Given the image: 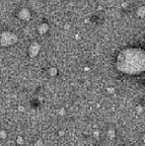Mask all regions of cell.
I'll use <instances>...</instances> for the list:
<instances>
[{"label": "cell", "instance_id": "obj_11", "mask_svg": "<svg viewBox=\"0 0 145 146\" xmlns=\"http://www.w3.org/2000/svg\"><path fill=\"white\" fill-rule=\"evenodd\" d=\"M58 114H59L60 116H64L66 114V109L65 108H61L59 111H58Z\"/></svg>", "mask_w": 145, "mask_h": 146}, {"label": "cell", "instance_id": "obj_10", "mask_svg": "<svg viewBox=\"0 0 145 146\" xmlns=\"http://www.w3.org/2000/svg\"><path fill=\"white\" fill-rule=\"evenodd\" d=\"M6 137H7V133H6V131L5 130L0 131V138H1V139H6Z\"/></svg>", "mask_w": 145, "mask_h": 146}, {"label": "cell", "instance_id": "obj_13", "mask_svg": "<svg viewBox=\"0 0 145 146\" xmlns=\"http://www.w3.org/2000/svg\"><path fill=\"white\" fill-rule=\"evenodd\" d=\"M136 111H137V113H142V111H143V108H142V106H136Z\"/></svg>", "mask_w": 145, "mask_h": 146}, {"label": "cell", "instance_id": "obj_16", "mask_svg": "<svg viewBox=\"0 0 145 146\" xmlns=\"http://www.w3.org/2000/svg\"><path fill=\"white\" fill-rule=\"evenodd\" d=\"M108 91H109V92L110 93H112V92H114V90H115V89H114V88L113 87H110V88H108V89H107Z\"/></svg>", "mask_w": 145, "mask_h": 146}, {"label": "cell", "instance_id": "obj_6", "mask_svg": "<svg viewBox=\"0 0 145 146\" xmlns=\"http://www.w3.org/2000/svg\"><path fill=\"white\" fill-rule=\"evenodd\" d=\"M136 13H137L138 16L141 17V18L145 17V6H139L136 10Z\"/></svg>", "mask_w": 145, "mask_h": 146}, {"label": "cell", "instance_id": "obj_18", "mask_svg": "<svg viewBox=\"0 0 145 146\" xmlns=\"http://www.w3.org/2000/svg\"><path fill=\"white\" fill-rule=\"evenodd\" d=\"M143 142L145 143V134H144V136H143Z\"/></svg>", "mask_w": 145, "mask_h": 146}, {"label": "cell", "instance_id": "obj_9", "mask_svg": "<svg viewBox=\"0 0 145 146\" xmlns=\"http://www.w3.org/2000/svg\"><path fill=\"white\" fill-rule=\"evenodd\" d=\"M16 143L18 145H22L23 143H24V140H23V138L21 136H17L16 137Z\"/></svg>", "mask_w": 145, "mask_h": 146}, {"label": "cell", "instance_id": "obj_3", "mask_svg": "<svg viewBox=\"0 0 145 146\" xmlns=\"http://www.w3.org/2000/svg\"><path fill=\"white\" fill-rule=\"evenodd\" d=\"M40 51H41V45L38 42H33L30 45L29 49H27V53H29L30 58H36L39 55Z\"/></svg>", "mask_w": 145, "mask_h": 146}, {"label": "cell", "instance_id": "obj_14", "mask_svg": "<svg viewBox=\"0 0 145 146\" xmlns=\"http://www.w3.org/2000/svg\"><path fill=\"white\" fill-rule=\"evenodd\" d=\"M93 137H94V138H98V137H100V132H98V131H94V132H93Z\"/></svg>", "mask_w": 145, "mask_h": 146}, {"label": "cell", "instance_id": "obj_2", "mask_svg": "<svg viewBox=\"0 0 145 146\" xmlns=\"http://www.w3.org/2000/svg\"><path fill=\"white\" fill-rule=\"evenodd\" d=\"M17 41L18 36L13 32L5 30V32H2L0 35V46L1 47H11V46L16 44Z\"/></svg>", "mask_w": 145, "mask_h": 146}, {"label": "cell", "instance_id": "obj_8", "mask_svg": "<svg viewBox=\"0 0 145 146\" xmlns=\"http://www.w3.org/2000/svg\"><path fill=\"white\" fill-rule=\"evenodd\" d=\"M108 137H109V139H111V140L115 139V137H116L115 130H114V129H110L109 131H108Z\"/></svg>", "mask_w": 145, "mask_h": 146}, {"label": "cell", "instance_id": "obj_17", "mask_svg": "<svg viewBox=\"0 0 145 146\" xmlns=\"http://www.w3.org/2000/svg\"><path fill=\"white\" fill-rule=\"evenodd\" d=\"M59 135H60V136H63V135H64V131H62V130L59 131Z\"/></svg>", "mask_w": 145, "mask_h": 146}, {"label": "cell", "instance_id": "obj_5", "mask_svg": "<svg viewBox=\"0 0 145 146\" xmlns=\"http://www.w3.org/2000/svg\"><path fill=\"white\" fill-rule=\"evenodd\" d=\"M49 29H50V26H49V24L46 23V22L41 23L38 27V32H39L40 35H45V33H47L49 32Z\"/></svg>", "mask_w": 145, "mask_h": 146}, {"label": "cell", "instance_id": "obj_4", "mask_svg": "<svg viewBox=\"0 0 145 146\" xmlns=\"http://www.w3.org/2000/svg\"><path fill=\"white\" fill-rule=\"evenodd\" d=\"M16 16L23 21H29L30 19V16H32V13H30V10L29 8H20L17 11Z\"/></svg>", "mask_w": 145, "mask_h": 146}, {"label": "cell", "instance_id": "obj_1", "mask_svg": "<svg viewBox=\"0 0 145 146\" xmlns=\"http://www.w3.org/2000/svg\"><path fill=\"white\" fill-rule=\"evenodd\" d=\"M117 69L129 75L145 71V51L140 48H127L119 53L116 61Z\"/></svg>", "mask_w": 145, "mask_h": 146}, {"label": "cell", "instance_id": "obj_15", "mask_svg": "<svg viewBox=\"0 0 145 146\" xmlns=\"http://www.w3.org/2000/svg\"><path fill=\"white\" fill-rule=\"evenodd\" d=\"M17 110H18L19 112H24V111H26V110H24V108H23L22 106H19L17 108Z\"/></svg>", "mask_w": 145, "mask_h": 146}, {"label": "cell", "instance_id": "obj_12", "mask_svg": "<svg viewBox=\"0 0 145 146\" xmlns=\"http://www.w3.org/2000/svg\"><path fill=\"white\" fill-rule=\"evenodd\" d=\"M35 146H43V141H42V139H39L38 141L35 143Z\"/></svg>", "mask_w": 145, "mask_h": 146}, {"label": "cell", "instance_id": "obj_7", "mask_svg": "<svg viewBox=\"0 0 145 146\" xmlns=\"http://www.w3.org/2000/svg\"><path fill=\"white\" fill-rule=\"evenodd\" d=\"M48 73L50 74V76H56L58 74V69L56 68V67H51L50 69L48 70Z\"/></svg>", "mask_w": 145, "mask_h": 146}]
</instances>
